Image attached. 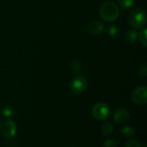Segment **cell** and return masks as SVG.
Wrapping results in <instances>:
<instances>
[{
  "instance_id": "1",
  "label": "cell",
  "mask_w": 147,
  "mask_h": 147,
  "mask_svg": "<svg viewBox=\"0 0 147 147\" xmlns=\"http://www.w3.org/2000/svg\"><path fill=\"white\" fill-rule=\"evenodd\" d=\"M100 16L102 20L107 22H111L115 21L120 16L119 7L114 2H105L102 4L100 8Z\"/></svg>"
},
{
  "instance_id": "2",
  "label": "cell",
  "mask_w": 147,
  "mask_h": 147,
  "mask_svg": "<svg viewBox=\"0 0 147 147\" xmlns=\"http://www.w3.org/2000/svg\"><path fill=\"white\" fill-rule=\"evenodd\" d=\"M129 22L135 29L144 28L146 24V16L145 10L140 7L134 8L129 15Z\"/></svg>"
},
{
  "instance_id": "3",
  "label": "cell",
  "mask_w": 147,
  "mask_h": 147,
  "mask_svg": "<svg viewBox=\"0 0 147 147\" xmlns=\"http://www.w3.org/2000/svg\"><path fill=\"white\" fill-rule=\"evenodd\" d=\"M88 86V81L85 77L82 75L76 76L70 83V90L75 95L82 94Z\"/></svg>"
},
{
  "instance_id": "4",
  "label": "cell",
  "mask_w": 147,
  "mask_h": 147,
  "mask_svg": "<svg viewBox=\"0 0 147 147\" xmlns=\"http://www.w3.org/2000/svg\"><path fill=\"white\" fill-rule=\"evenodd\" d=\"M92 115L97 121H106L110 115V109L108 104L104 102H98L92 109Z\"/></svg>"
},
{
  "instance_id": "5",
  "label": "cell",
  "mask_w": 147,
  "mask_h": 147,
  "mask_svg": "<svg viewBox=\"0 0 147 147\" xmlns=\"http://www.w3.org/2000/svg\"><path fill=\"white\" fill-rule=\"evenodd\" d=\"M132 102L139 106H144L147 102V87L143 85L136 88L131 95Z\"/></svg>"
},
{
  "instance_id": "6",
  "label": "cell",
  "mask_w": 147,
  "mask_h": 147,
  "mask_svg": "<svg viewBox=\"0 0 147 147\" xmlns=\"http://www.w3.org/2000/svg\"><path fill=\"white\" fill-rule=\"evenodd\" d=\"M1 129H2V133H3V137L6 139L13 138L16 135V131H17L16 125L13 121H7L3 124V126Z\"/></svg>"
},
{
  "instance_id": "7",
  "label": "cell",
  "mask_w": 147,
  "mask_h": 147,
  "mask_svg": "<svg viewBox=\"0 0 147 147\" xmlns=\"http://www.w3.org/2000/svg\"><path fill=\"white\" fill-rule=\"evenodd\" d=\"M129 118H130L129 112L124 109H121L115 111L113 116L114 121L117 124H124L128 121Z\"/></svg>"
},
{
  "instance_id": "8",
  "label": "cell",
  "mask_w": 147,
  "mask_h": 147,
  "mask_svg": "<svg viewBox=\"0 0 147 147\" xmlns=\"http://www.w3.org/2000/svg\"><path fill=\"white\" fill-rule=\"evenodd\" d=\"M104 24L100 21H93L88 26V31L90 34L98 35L104 31Z\"/></svg>"
},
{
  "instance_id": "9",
  "label": "cell",
  "mask_w": 147,
  "mask_h": 147,
  "mask_svg": "<svg viewBox=\"0 0 147 147\" xmlns=\"http://www.w3.org/2000/svg\"><path fill=\"white\" fill-rule=\"evenodd\" d=\"M138 40V33L135 31V30H128L126 32V34H124V40L127 42V43H134L136 42Z\"/></svg>"
},
{
  "instance_id": "10",
  "label": "cell",
  "mask_w": 147,
  "mask_h": 147,
  "mask_svg": "<svg viewBox=\"0 0 147 147\" xmlns=\"http://www.w3.org/2000/svg\"><path fill=\"white\" fill-rule=\"evenodd\" d=\"M69 67H70V70H71V71H73L74 73H78V72H80V71H82V69H83V65H82V63L80 62V60H78V59H74V60H72V61L70 63Z\"/></svg>"
},
{
  "instance_id": "11",
  "label": "cell",
  "mask_w": 147,
  "mask_h": 147,
  "mask_svg": "<svg viewBox=\"0 0 147 147\" xmlns=\"http://www.w3.org/2000/svg\"><path fill=\"white\" fill-rule=\"evenodd\" d=\"M102 132L105 136H110L114 133V126L111 123H104L102 126Z\"/></svg>"
},
{
  "instance_id": "12",
  "label": "cell",
  "mask_w": 147,
  "mask_h": 147,
  "mask_svg": "<svg viewBox=\"0 0 147 147\" xmlns=\"http://www.w3.org/2000/svg\"><path fill=\"white\" fill-rule=\"evenodd\" d=\"M108 34L111 39H116V38H118V36L120 34V29L118 28L117 26L111 25L108 29Z\"/></svg>"
},
{
  "instance_id": "13",
  "label": "cell",
  "mask_w": 147,
  "mask_h": 147,
  "mask_svg": "<svg viewBox=\"0 0 147 147\" xmlns=\"http://www.w3.org/2000/svg\"><path fill=\"white\" fill-rule=\"evenodd\" d=\"M121 134L126 137H132L135 134V130L133 127L126 126L121 128Z\"/></svg>"
},
{
  "instance_id": "14",
  "label": "cell",
  "mask_w": 147,
  "mask_h": 147,
  "mask_svg": "<svg viewBox=\"0 0 147 147\" xmlns=\"http://www.w3.org/2000/svg\"><path fill=\"white\" fill-rule=\"evenodd\" d=\"M2 115L4 117H12L15 115V109L12 107L6 106L2 109Z\"/></svg>"
},
{
  "instance_id": "15",
  "label": "cell",
  "mask_w": 147,
  "mask_h": 147,
  "mask_svg": "<svg viewBox=\"0 0 147 147\" xmlns=\"http://www.w3.org/2000/svg\"><path fill=\"white\" fill-rule=\"evenodd\" d=\"M138 38L140 39V43L146 47L147 46V31L146 28L142 29V31H140V34H138Z\"/></svg>"
},
{
  "instance_id": "16",
  "label": "cell",
  "mask_w": 147,
  "mask_h": 147,
  "mask_svg": "<svg viewBox=\"0 0 147 147\" xmlns=\"http://www.w3.org/2000/svg\"><path fill=\"white\" fill-rule=\"evenodd\" d=\"M117 1H118V3L120 4V6L124 9L132 7L134 3V0H117Z\"/></svg>"
},
{
  "instance_id": "17",
  "label": "cell",
  "mask_w": 147,
  "mask_h": 147,
  "mask_svg": "<svg viewBox=\"0 0 147 147\" xmlns=\"http://www.w3.org/2000/svg\"><path fill=\"white\" fill-rule=\"evenodd\" d=\"M138 74L141 77H146L147 75V65L146 64L140 65L138 69Z\"/></svg>"
},
{
  "instance_id": "18",
  "label": "cell",
  "mask_w": 147,
  "mask_h": 147,
  "mask_svg": "<svg viewBox=\"0 0 147 147\" xmlns=\"http://www.w3.org/2000/svg\"><path fill=\"white\" fill-rule=\"evenodd\" d=\"M125 147H141V146H140V144L137 140H128L126 143Z\"/></svg>"
},
{
  "instance_id": "19",
  "label": "cell",
  "mask_w": 147,
  "mask_h": 147,
  "mask_svg": "<svg viewBox=\"0 0 147 147\" xmlns=\"http://www.w3.org/2000/svg\"><path fill=\"white\" fill-rule=\"evenodd\" d=\"M103 147H117V144L114 140H108L104 142Z\"/></svg>"
},
{
  "instance_id": "20",
  "label": "cell",
  "mask_w": 147,
  "mask_h": 147,
  "mask_svg": "<svg viewBox=\"0 0 147 147\" xmlns=\"http://www.w3.org/2000/svg\"><path fill=\"white\" fill-rule=\"evenodd\" d=\"M1 128H2V125H1V122H0V131H1Z\"/></svg>"
}]
</instances>
